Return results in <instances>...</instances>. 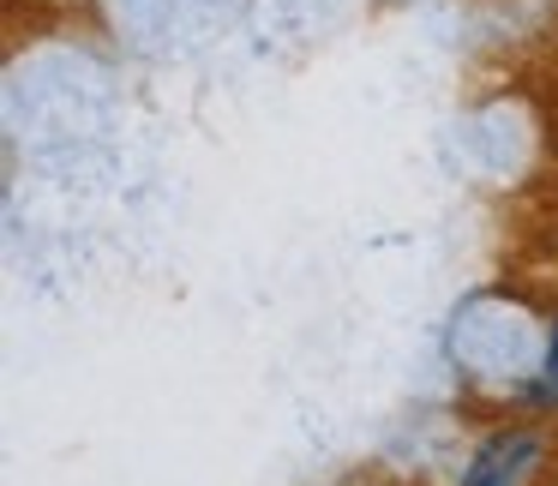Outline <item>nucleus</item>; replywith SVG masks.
<instances>
[{
    "mask_svg": "<svg viewBox=\"0 0 558 486\" xmlns=\"http://www.w3.org/2000/svg\"><path fill=\"white\" fill-rule=\"evenodd\" d=\"M541 433L529 426H510V433H493L462 469V486H522L534 469H541Z\"/></svg>",
    "mask_w": 558,
    "mask_h": 486,
    "instance_id": "nucleus-1",
    "label": "nucleus"
},
{
    "mask_svg": "<svg viewBox=\"0 0 558 486\" xmlns=\"http://www.w3.org/2000/svg\"><path fill=\"white\" fill-rule=\"evenodd\" d=\"M546 385L558 390V337H553V349H546Z\"/></svg>",
    "mask_w": 558,
    "mask_h": 486,
    "instance_id": "nucleus-2",
    "label": "nucleus"
}]
</instances>
